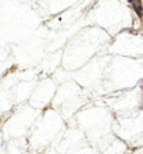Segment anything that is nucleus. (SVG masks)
Wrapping results in <instances>:
<instances>
[{
	"mask_svg": "<svg viewBox=\"0 0 143 154\" xmlns=\"http://www.w3.org/2000/svg\"><path fill=\"white\" fill-rule=\"evenodd\" d=\"M131 4H132V6H135V10H136V13H138V15H139V17H142V8H140L142 3H140V2H131Z\"/></svg>",
	"mask_w": 143,
	"mask_h": 154,
	"instance_id": "nucleus-1",
	"label": "nucleus"
}]
</instances>
